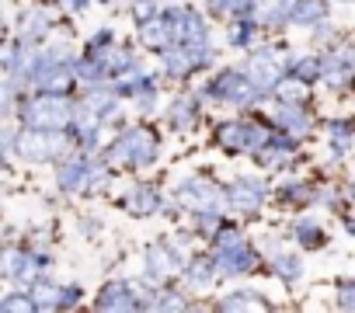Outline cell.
I'll return each mask as SVG.
<instances>
[{"label":"cell","mask_w":355,"mask_h":313,"mask_svg":"<svg viewBox=\"0 0 355 313\" xmlns=\"http://www.w3.org/2000/svg\"><path fill=\"white\" fill-rule=\"evenodd\" d=\"M18 150L28 161H46V156L67 150V136L60 129H28L25 136H18Z\"/></svg>","instance_id":"7a4b0ae2"},{"label":"cell","mask_w":355,"mask_h":313,"mask_svg":"<svg viewBox=\"0 0 355 313\" xmlns=\"http://www.w3.org/2000/svg\"><path fill=\"white\" fill-rule=\"evenodd\" d=\"M164 66H167L171 73H185V70H192L189 49H185V53H174V49H167V53H164Z\"/></svg>","instance_id":"2e32d148"},{"label":"cell","mask_w":355,"mask_h":313,"mask_svg":"<svg viewBox=\"0 0 355 313\" xmlns=\"http://www.w3.org/2000/svg\"><path fill=\"white\" fill-rule=\"evenodd\" d=\"M35 303L28 299V296H11V299H4L0 303V310H32Z\"/></svg>","instance_id":"603a6c76"},{"label":"cell","mask_w":355,"mask_h":313,"mask_svg":"<svg viewBox=\"0 0 355 313\" xmlns=\"http://www.w3.org/2000/svg\"><path fill=\"white\" fill-rule=\"evenodd\" d=\"M279 94H282L289 105H296V101L303 98V87H296V84H282V87H279Z\"/></svg>","instance_id":"d4e9b609"},{"label":"cell","mask_w":355,"mask_h":313,"mask_svg":"<svg viewBox=\"0 0 355 313\" xmlns=\"http://www.w3.org/2000/svg\"><path fill=\"white\" fill-rule=\"evenodd\" d=\"M317 60H296V66H293V77H317Z\"/></svg>","instance_id":"7402d4cb"},{"label":"cell","mask_w":355,"mask_h":313,"mask_svg":"<svg viewBox=\"0 0 355 313\" xmlns=\"http://www.w3.org/2000/svg\"><path fill=\"white\" fill-rule=\"evenodd\" d=\"M289 4H293V0H258L254 15H258V21H282V15L289 11Z\"/></svg>","instance_id":"7c38bea8"},{"label":"cell","mask_w":355,"mask_h":313,"mask_svg":"<svg viewBox=\"0 0 355 313\" xmlns=\"http://www.w3.org/2000/svg\"><path fill=\"white\" fill-rule=\"evenodd\" d=\"M21 115H25V122H28L32 129H63V125L70 122L73 108L67 105L63 94H42V98L28 101Z\"/></svg>","instance_id":"6da1fadb"},{"label":"cell","mask_w":355,"mask_h":313,"mask_svg":"<svg viewBox=\"0 0 355 313\" xmlns=\"http://www.w3.org/2000/svg\"><path fill=\"white\" fill-rule=\"evenodd\" d=\"M216 98H227V101H254V87H248L244 84V77L237 73V70H227V73H220L216 80H213V87H209Z\"/></svg>","instance_id":"52a82bcc"},{"label":"cell","mask_w":355,"mask_h":313,"mask_svg":"<svg viewBox=\"0 0 355 313\" xmlns=\"http://www.w3.org/2000/svg\"><path fill=\"white\" fill-rule=\"evenodd\" d=\"M248 84L254 87V91H268V87H275L279 84V60L265 49V53H254L251 60H248Z\"/></svg>","instance_id":"277c9868"},{"label":"cell","mask_w":355,"mask_h":313,"mask_svg":"<svg viewBox=\"0 0 355 313\" xmlns=\"http://www.w3.org/2000/svg\"><path fill=\"white\" fill-rule=\"evenodd\" d=\"M237 306H265V303H261L251 289H241L237 296H227V299H223V310H237Z\"/></svg>","instance_id":"ac0fdd59"},{"label":"cell","mask_w":355,"mask_h":313,"mask_svg":"<svg viewBox=\"0 0 355 313\" xmlns=\"http://www.w3.org/2000/svg\"><path fill=\"white\" fill-rule=\"evenodd\" d=\"M105 310H132L139 299H136V292H132V285H108L105 292H101V299H98Z\"/></svg>","instance_id":"9c48e42d"},{"label":"cell","mask_w":355,"mask_h":313,"mask_svg":"<svg viewBox=\"0 0 355 313\" xmlns=\"http://www.w3.org/2000/svg\"><path fill=\"white\" fill-rule=\"evenodd\" d=\"M220 146L227 150H251V146H261L265 143V132L258 125H244V122H230L220 129Z\"/></svg>","instance_id":"5b68a950"},{"label":"cell","mask_w":355,"mask_h":313,"mask_svg":"<svg viewBox=\"0 0 355 313\" xmlns=\"http://www.w3.org/2000/svg\"><path fill=\"white\" fill-rule=\"evenodd\" d=\"M213 275H216V265H209V261H196L192 271H189V278H192L196 285H206Z\"/></svg>","instance_id":"d6986e66"},{"label":"cell","mask_w":355,"mask_h":313,"mask_svg":"<svg viewBox=\"0 0 355 313\" xmlns=\"http://www.w3.org/2000/svg\"><path fill=\"white\" fill-rule=\"evenodd\" d=\"M352 292H355L352 285H341V306H345V310H348V306L355 303V296H352Z\"/></svg>","instance_id":"4316f807"},{"label":"cell","mask_w":355,"mask_h":313,"mask_svg":"<svg viewBox=\"0 0 355 313\" xmlns=\"http://www.w3.org/2000/svg\"><path fill=\"white\" fill-rule=\"evenodd\" d=\"M15 108V101H11V87H0V115H8Z\"/></svg>","instance_id":"484cf974"},{"label":"cell","mask_w":355,"mask_h":313,"mask_svg":"<svg viewBox=\"0 0 355 313\" xmlns=\"http://www.w3.org/2000/svg\"><path fill=\"white\" fill-rule=\"evenodd\" d=\"M230 39H234V46H248L251 28H248V25H234V28H230Z\"/></svg>","instance_id":"cb8c5ba5"},{"label":"cell","mask_w":355,"mask_h":313,"mask_svg":"<svg viewBox=\"0 0 355 313\" xmlns=\"http://www.w3.org/2000/svg\"><path fill=\"white\" fill-rule=\"evenodd\" d=\"M182 202L196 213H220V192L206 181H189L182 185Z\"/></svg>","instance_id":"8992f818"},{"label":"cell","mask_w":355,"mask_h":313,"mask_svg":"<svg viewBox=\"0 0 355 313\" xmlns=\"http://www.w3.org/2000/svg\"><path fill=\"white\" fill-rule=\"evenodd\" d=\"M261 195H265V188H261L258 181H237V185L227 192L230 206L241 209V213H254V209L261 206Z\"/></svg>","instance_id":"ba28073f"},{"label":"cell","mask_w":355,"mask_h":313,"mask_svg":"<svg viewBox=\"0 0 355 313\" xmlns=\"http://www.w3.org/2000/svg\"><path fill=\"white\" fill-rule=\"evenodd\" d=\"M150 8H153V0H136V11H139V18H143V21L150 18Z\"/></svg>","instance_id":"83f0119b"},{"label":"cell","mask_w":355,"mask_h":313,"mask_svg":"<svg viewBox=\"0 0 355 313\" xmlns=\"http://www.w3.org/2000/svg\"><path fill=\"white\" fill-rule=\"evenodd\" d=\"M331 139H334V150L345 153V150H348V125H345V122H334V125H331Z\"/></svg>","instance_id":"44dd1931"},{"label":"cell","mask_w":355,"mask_h":313,"mask_svg":"<svg viewBox=\"0 0 355 313\" xmlns=\"http://www.w3.org/2000/svg\"><path fill=\"white\" fill-rule=\"evenodd\" d=\"M146 261H150V275H153V278H157V275L164 278V275H171L178 265H182L178 258H171V251H167V247H150Z\"/></svg>","instance_id":"30bf717a"},{"label":"cell","mask_w":355,"mask_h":313,"mask_svg":"<svg viewBox=\"0 0 355 313\" xmlns=\"http://www.w3.org/2000/svg\"><path fill=\"white\" fill-rule=\"evenodd\" d=\"M129 206H132V213H153V209H160L164 202H160L150 188H136V192L129 195Z\"/></svg>","instance_id":"4fadbf2b"},{"label":"cell","mask_w":355,"mask_h":313,"mask_svg":"<svg viewBox=\"0 0 355 313\" xmlns=\"http://www.w3.org/2000/svg\"><path fill=\"white\" fill-rule=\"evenodd\" d=\"M279 122H282L289 132H296V136H303V132H306V115H303V111H296V108H282V111H279Z\"/></svg>","instance_id":"9a60e30c"},{"label":"cell","mask_w":355,"mask_h":313,"mask_svg":"<svg viewBox=\"0 0 355 313\" xmlns=\"http://www.w3.org/2000/svg\"><path fill=\"white\" fill-rule=\"evenodd\" d=\"M296 237H300L306 247H317V244H320V230H317L313 223H300V226H296Z\"/></svg>","instance_id":"ffe728a7"},{"label":"cell","mask_w":355,"mask_h":313,"mask_svg":"<svg viewBox=\"0 0 355 313\" xmlns=\"http://www.w3.org/2000/svg\"><path fill=\"white\" fill-rule=\"evenodd\" d=\"M153 153H157V143L150 132L143 129H132L125 132L115 146H112V161H129V164H150L153 161Z\"/></svg>","instance_id":"3957f363"},{"label":"cell","mask_w":355,"mask_h":313,"mask_svg":"<svg viewBox=\"0 0 355 313\" xmlns=\"http://www.w3.org/2000/svg\"><path fill=\"white\" fill-rule=\"evenodd\" d=\"M171 118L182 125V129H189V125L196 122V101H192V98H182V101L171 108Z\"/></svg>","instance_id":"5bb4252c"},{"label":"cell","mask_w":355,"mask_h":313,"mask_svg":"<svg viewBox=\"0 0 355 313\" xmlns=\"http://www.w3.org/2000/svg\"><path fill=\"white\" fill-rule=\"evenodd\" d=\"M324 15V4L320 0H296V4H289V18L300 21V25H310Z\"/></svg>","instance_id":"8fae6325"},{"label":"cell","mask_w":355,"mask_h":313,"mask_svg":"<svg viewBox=\"0 0 355 313\" xmlns=\"http://www.w3.org/2000/svg\"><path fill=\"white\" fill-rule=\"evenodd\" d=\"M275 271H279L286 282H296V278H300V261L289 258V254H275Z\"/></svg>","instance_id":"e0dca14e"}]
</instances>
